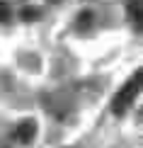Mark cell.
<instances>
[{
	"label": "cell",
	"mask_w": 143,
	"mask_h": 148,
	"mask_svg": "<svg viewBox=\"0 0 143 148\" xmlns=\"http://www.w3.org/2000/svg\"><path fill=\"white\" fill-rule=\"evenodd\" d=\"M138 90H141V71H136L133 73V78L129 80L124 88L116 92V97L112 100V112H116V114H124L129 107L133 104V100L138 97Z\"/></svg>",
	"instance_id": "6da1fadb"
},
{
	"label": "cell",
	"mask_w": 143,
	"mask_h": 148,
	"mask_svg": "<svg viewBox=\"0 0 143 148\" xmlns=\"http://www.w3.org/2000/svg\"><path fill=\"white\" fill-rule=\"evenodd\" d=\"M34 136H36V124H34V121H22V124L15 129V141L22 143V146L32 143Z\"/></svg>",
	"instance_id": "7a4b0ae2"
},
{
	"label": "cell",
	"mask_w": 143,
	"mask_h": 148,
	"mask_svg": "<svg viewBox=\"0 0 143 148\" xmlns=\"http://www.w3.org/2000/svg\"><path fill=\"white\" fill-rule=\"evenodd\" d=\"M92 20H95V17H92V12H80V17H78V22H75V27L80 29V32H83V29H88L90 24H92Z\"/></svg>",
	"instance_id": "3957f363"
},
{
	"label": "cell",
	"mask_w": 143,
	"mask_h": 148,
	"mask_svg": "<svg viewBox=\"0 0 143 148\" xmlns=\"http://www.w3.org/2000/svg\"><path fill=\"white\" fill-rule=\"evenodd\" d=\"M129 12H131V17L138 22V20H141V0H133L131 8H129Z\"/></svg>",
	"instance_id": "277c9868"
},
{
	"label": "cell",
	"mask_w": 143,
	"mask_h": 148,
	"mask_svg": "<svg viewBox=\"0 0 143 148\" xmlns=\"http://www.w3.org/2000/svg\"><path fill=\"white\" fill-rule=\"evenodd\" d=\"M0 20H10V8L0 0Z\"/></svg>",
	"instance_id": "5b68a950"
},
{
	"label": "cell",
	"mask_w": 143,
	"mask_h": 148,
	"mask_svg": "<svg viewBox=\"0 0 143 148\" xmlns=\"http://www.w3.org/2000/svg\"><path fill=\"white\" fill-rule=\"evenodd\" d=\"M22 15L27 17V20H32V17H36V15H39V10H34V8H27V10L22 12Z\"/></svg>",
	"instance_id": "8992f818"
}]
</instances>
